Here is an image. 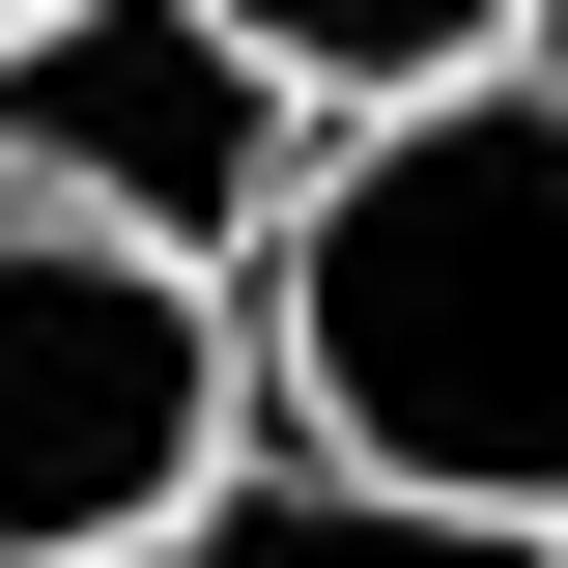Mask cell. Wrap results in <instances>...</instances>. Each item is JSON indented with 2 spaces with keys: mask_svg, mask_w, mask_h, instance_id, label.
I'll return each instance as SVG.
<instances>
[{
  "mask_svg": "<svg viewBox=\"0 0 568 568\" xmlns=\"http://www.w3.org/2000/svg\"><path fill=\"white\" fill-rule=\"evenodd\" d=\"M256 342H284V426L313 455L568 511V58L313 114V171L256 227Z\"/></svg>",
  "mask_w": 568,
  "mask_h": 568,
  "instance_id": "1",
  "label": "cell"
},
{
  "mask_svg": "<svg viewBox=\"0 0 568 568\" xmlns=\"http://www.w3.org/2000/svg\"><path fill=\"white\" fill-rule=\"evenodd\" d=\"M227 484V256L0 200V568H142Z\"/></svg>",
  "mask_w": 568,
  "mask_h": 568,
  "instance_id": "2",
  "label": "cell"
},
{
  "mask_svg": "<svg viewBox=\"0 0 568 568\" xmlns=\"http://www.w3.org/2000/svg\"><path fill=\"white\" fill-rule=\"evenodd\" d=\"M284 171H313V85L227 29V0H29L0 29V200L171 227V256H256Z\"/></svg>",
  "mask_w": 568,
  "mask_h": 568,
  "instance_id": "3",
  "label": "cell"
},
{
  "mask_svg": "<svg viewBox=\"0 0 568 568\" xmlns=\"http://www.w3.org/2000/svg\"><path fill=\"white\" fill-rule=\"evenodd\" d=\"M142 568H568V511H484V484H398V455H227Z\"/></svg>",
  "mask_w": 568,
  "mask_h": 568,
  "instance_id": "4",
  "label": "cell"
},
{
  "mask_svg": "<svg viewBox=\"0 0 568 568\" xmlns=\"http://www.w3.org/2000/svg\"><path fill=\"white\" fill-rule=\"evenodd\" d=\"M313 114H398V85H484V58H540V0H227Z\"/></svg>",
  "mask_w": 568,
  "mask_h": 568,
  "instance_id": "5",
  "label": "cell"
},
{
  "mask_svg": "<svg viewBox=\"0 0 568 568\" xmlns=\"http://www.w3.org/2000/svg\"><path fill=\"white\" fill-rule=\"evenodd\" d=\"M0 29H29V0H0Z\"/></svg>",
  "mask_w": 568,
  "mask_h": 568,
  "instance_id": "6",
  "label": "cell"
},
{
  "mask_svg": "<svg viewBox=\"0 0 568 568\" xmlns=\"http://www.w3.org/2000/svg\"><path fill=\"white\" fill-rule=\"evenodd\" d=\"M540 29H568V0H540Z\"/></svg>",
  "mask_w": 568,
  "mask_h": 568,
  "instance_id": "7",
  "label": "cell"
}]
</instances>
